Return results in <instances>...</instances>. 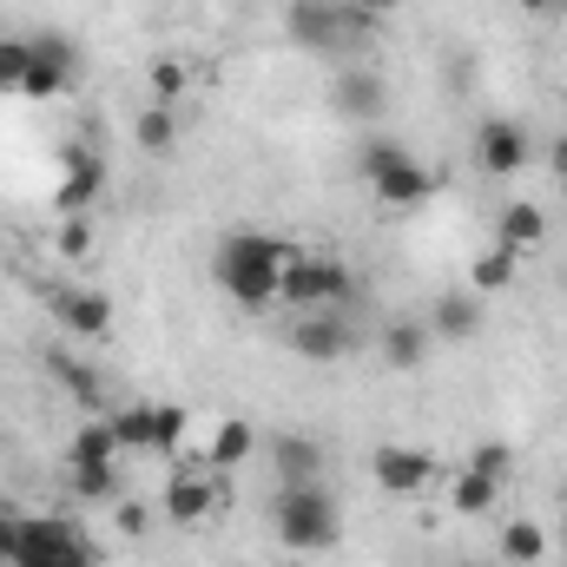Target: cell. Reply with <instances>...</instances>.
<instances>
[{"label": "cell", "instance_id": "e0dca14e", "mask_svg": "<svg viewBox=\"0 0 567 567\" xmlns=\"http://www.w3.org/2000/svg\"><path fill=\"white\" fill-rule=\"evenodd\" d=\"M47 370H53V383H60L73 403H100V396H106V377H100L86 357H73L66 343H53V350H47Z\"/></svg>", "mask_w": 567, "mask_h": 567}, {"label": "cell", "instance_id": "8d00e7d4", "mask_svg": "<svg viewBox=\"0 0 567 567\" xmlns=\"http://www.w3.org/2000/svg\"><path fill=\"white\" fill-rule=\"evenodd\" d=\"M455 567H475V561H455Z\"/></svg>", "mask_w": 567, "mask_h": 567}, {"label": "cell", "instance_id": "4dcf8cb0", "mask_svg": "<svg viewBox=\"0 0 567 567\" xmlns=\"http://www.w3.org/2000/svg\"><path fill=\"white\" fill-rule=\"evenodd\" d=\"M152 93H158V106H172L185 93V66L178 60H152Z\"/></svg>", "mask_w": 567, "mask_h": 567}, {"label": "cell", "instance_id": "4fadbf2b", "mask_svg": "<svg viewBox=\"0 0 567 567\" xmlns=\"http://www.w3.org/2000/svg\"><path fill=\"white\" fill-rule=\"evenodd\" d=\"M495 245H502V251H515V258L542 251V245H548V212H542V205H528V198L502 205V218H495Z\"/></svg>", "mask_w": 567, "mask_h": 567}, {"label": "cell", "instance_id": "d4e9b609", "mask_svg": "<svg viewBox=\"0 0 567 567\" xmlns=\"http://www.w3.org/2000/svg\"><path fill=\"white\" fill-rule=\"evenodd\" d=\"M106 423H113V435H120V449L152 455V403H126V410H113Z\"/></svg>", "mask_w": 567, "mask_h": 567}, {"label": "cell", "instance_id": "cb8c5ba5", "mask_svg": "<svg viewBox=\"0 0 567 567\" xmlns=\"http://www.w3.org/2000/svg\"><path fill=\"white\" fill-rule=\"evenodd\" d=\"M495 495H502V482H495V475L462 468V475H455V488H449V508H455V515H488V508H495Z\"/></svg>", "mask_w": 567, "mask_h": 567}, {"label": "cell", "instance_id": "277c9868", "mask_svg": "<svg viewBox=\"0 0 567 567\" xmlns=\"http://www.w3.org/2000/svg\"><path fill=\"white\" fill-rule=\"evenodd\" d=\"M357 165H363L370 192H377L390 212H403V205H423L429 192L442 185V178L429 172V165L416 158V152H410V145H403V140H383V133L363 145V158H357Z\"/></svg>", "mask_w": 567, "mask_h": 567}, {"label": "cell", "instance_id": "f35d334b", "mask_svg": "<svg viewBox=\"0 0 567 567\" xmlns=\"http://www.w3.org/2000/svg\"><path fill=\"white\" fill-rule=\"evenodd\" d=\"M561 7H567V0H561Z\"/></svg>", "mask_w": 567, "mask_h": 567}, {"label": "cell", "instance_id": "ffe728a7", "mask_svg": "<svg viewBox=\"0 0 567 567\" xmlns=\"http://www.w3.org/2000/svg\"><path fill=\"white\" fill-rule=\"evenodd\" d=\"M495 548H502V561L508 567H535L542 555H548V528L522 515V522H508V528L495 535Z\"/></svg>", "mask_w": 567, "mask_h": 567}, {"label": "cell", "instance_id": "9c48e42d", "mask_svg": "<svg viewBox=\"0 0 567 567\" xmlns=\"http://www.w3.org/2000/svg\"><path fill=\"white\" fill-rule=\"evenodd\" d=\"M370 475H377L390 495H423L429 482H435V462H429L423 449H410V442H383V449L370 455Z\"/></svg>", "mask_w": 567, "mask_h": 567}, {"label": "cell", "instance_id": "8fae6325", "mask_svg": "<svg viewBox=\"0 0 567 567\" xmlns=\"http://www.w3.org/2000/svg\"><path fill=\"white\" fill-rule=\"evenodd\" d=\"M429 337L435 343H475L482 337V297L475 290H442L429 310Z\"/></svg>", "mask_w": 567, "mask_h": 567}, {"label": "cell", "instance_id": "484cf974", "mask_svg": "<svg viewBox=\"0 0 567 567\" xmlns=\"http://www.w3.org/2000/svg\"><path fill=\"white\" fill-rule=\"evenodd\" d=\"M66 462H120V435H113V423H86L80 435H73Z\"/></svg>", "mask_w": 567, "mask_h": 567}, {"label": "cell", "instance_id": "7c38bea8", "mask_svg": "<svg viewBox=\"0 0 567 567\" xmlns=\"http://www.w3.org/2000/svg\"><path fill=\"white\" fill-rule=\"evenodd\" d=\"M73 548H93L80 535V522L66 515H20V555L13 561H33V555H73Z\"/></svg>", "mask_w": 567, "mask_h": 567}, {"label": "cell", "instance_id": "f546056e", "mask_svg": "<svg viewBox=\"0 0 567 567\" xmlns=\"http://www.w3.org/2000/svg\"><path fill=\"white\" fill-rule=\"evenodd\" d=\"M27 66H33V47H27L20 33H13V40H0V93H20Z\"/></svg>", "mask_w": 567, "mask_h": 567}, {"label": "cell", "instance_id": "52a82bcc", "mask_svg": "<svg viewBox=\"0 0 567 567\" xmlns=\"http://www.w3.org/2000/svg\"><path fill=\"white\" fill-rule=\"evenodd\" d=\"M330 106H337V120H350V126H377V120L390 113V86H383L370 66H343V73L330 80Z\"/></svg>", "mask_w": 567, "mask_h": 567}, {"label": "cell", "instance_id": "30bf717a", "mask_svg": "<svg viewBox=\"0 0 567 567\" xmlns=\"http://www.w3.org/2000/svg\"><path fill=\"white\" fill-rule=\"evenodd\" d=\"M475 165H482L488 178H515V172L528 165V133H522L515 120H488V126L475 133Z\"/></svg>", "mask_w": 567, "mask_h": 567}, {"label": "cell", "instance_id": "d6a6232c", "mask_svg": "<svg viewBox=\"0 0 567 567\" xmlns=\"http://www.w3.org/2000/svg\"><path fill=\"white\" fill-rule=\"evenodd\" d=\"M468 468H475V475H495V482H502V475H508V449H502V442H475Z\"/></svg>", "mask_w": 567, "mask_h": 567}, {"label": "cell", "instance_id": "836d02e7", "mask_svg": "<svg viewBox=\"0 0 567 567\" xmlns=\"http://www.w3.org/2000/svg\"><path fill=\"white\" fill-rule=\"evenodd\" d=\"M13 555H20V515L0 508V567H13Z\"/></svg>", "mask_w": 567, "mask_h": 567}, {"label": "cell", "instance_id": "1f68e13d", "mask_svg": "<svg viewBox=\"0 0 567 567\" xmlns=\"http://www.w3.org/2000/svg\"><path fill=\"white\" fill-rule=\"evenodd\" d=\"M53 251H60V258H86V251H93V225H86V218H66L60 238H53Z\"/></svg>", "mask_w": 567, "mask_h": 567}, {"label": "cell", "instance_id": "ba28073f", "mask_svg": "<svg viewBox=\"0 0 567 567\" xmlns=\"http://www.w3.org/2000/svg\"><path fill=\"white\" fill-rule=\"evenodd\" d=\"M100 192H106V158H100L93 145L66 152V165H60V185H53V205H60L66 218H80V212H86Z\"/></svg>", "mask_w": 567, "mask_h": 567}, {"label": "cell", "instance_id": "7a4b0ae2", "mask_svg": "<svg viewBox=\"0 0 567 567\" xmlns=\"http://www.w3.org/2000/svg\"><path fill=\"white\" fill-rule=\"evenodd\" d=\"M271 528H278L284 548H297V555H323V548H337L343 515H337V502L323 495V482H278Z\"/></svg>", "mask_w": 567, "mask_h": 567}, {"label": "cell", "instance_id": "d6986e66", "mask_svg": "<svg viewBox=\"0 0 567 567\" xmlns=\"http://www.w3.org/2000/svg\"><path fill=\"white\" fill-rule=\"evenodd\" d=\"M251 449H258V429L245 423V416H225V423L212 429V442H205V462L212 468H238Z\"/></svg>", "mask_w": 567, "mask_h": 567}, {"label": "cell", "instance_id": "83f0119b", "mask_svg": "<svg viewBox=\"0 0 567 567\" xmlns=\"http://www.w3.org/2000/svg\"><path fill=\"white\" fill-rule=\"evenodd\" d=\"M185 442V410H172V403H152V455H172Z\"/></svg>", "mask_w": 567, "mask_h": 567}, {"label": "cell", "instance_id": "5b68a950", "mask_svg": "<svg viewBox=\"0 0 567 567\" xmlns=\"http://www.w3.org/2000/svg\"><path fill=\"white\" fill-rule=\"evenodd\" d=\"M284 303H297V310H343L350 297H357V271L343 265V258H290L284 265V284H278Z\"/></svg>", "mask_w": 567, "mask_h": 567}, {"label": "cell", "instance_id": "e575fe53", "mask_svg": "<svg viewBox=\"0 0 567 567\" xmlns=\"http://www.w3.org/2000/svg\"><path fill=\"white\" fill-rule=\"evenodd\" d=\"M13 567H93V548H73V555H33V561H13Z\"/></svg>", "mask_w": 567, "mask_h": 567}, {"label": "cell", "instance_id": "f1b7e54d", "mask_svg": "<svg viewBox=\"0 0 567 567\" xmlns=\"http://www.w3.org/2000/svg\"><path fill=\"white\" fill-rule=\"evenodd\" d=\"M66 86H73V80H66L60 66H47V60H33V66H27V80H20V100H60Z\"/></svg>", "mask_w": 567, "mask_h": 567}, {"label": "cell", "instance_id": "44dd1931", "mask_svg": "<svg viewBox=\"0 0 567 567\" xmlns=\"http://www.w3.org/2000/svg\"><path fill=\"white\" fill-rule=\"evenodd\" d=\"M66 482L80 502H113L120 495V462H66Z\"/></svg>", "mask_w": 567, "mask_h": 567}, {"label": "cell", "instance_id": "6da1fadb", "mask_svg": "<svg viewBox=\"0 0 567 567\" xmlns=\"http://www.w3.org/2000/svg\"><path fill=\"white\" fill-rule=\"evenodd\" d=\"M297 258L290 238H271V231H225L218 251H212V278L225 284L231 303L245 310H265L278 303V284H284V265Z\"/></svg>", "mask_w": 567, "mask_h": 567}, {"label": "cell", "instance_id": "7402d4cb", "mask_svg": "<svg viewBox=\"0 0 567 567\" xmlns=\"http://www.w3.org/2000/svg\"><path fill=\"white\" fill-rule=\"evenodd\" d=\"M515 271H522V258L495 245V251H482V258L468 265V290H475V297H495V290H508V284H515Z\"/></svg>", "mask_w": 567, "mask_h": 567}, {"label": "cell", "instance_id": "5bb4252c", "mask_svg": "<svg viewBox=\"0 0 567 567\" xmlns=\"http://www.w3.org/2000/svg\"><path fill=\"white\" fill-rule=\"evenodd\" d=\"M53 317L66 337H106L113 330V303L100 290H53Z\"/></svg>", "mask_w": 567, "mask_h": 567}, {"label": "cell", "instance_id": "2e32d148", "mask_svg": "<svg viewBox=\"0 0 567 567\" xmlns=\"http://www.w3.org/2000/svg\"><path fill=\"white\" fill-rule=\"evenodd\" d=\"M377 350H383L390 370H423V357L435 350V337H429V323H416V317H396V323L377 337Z\"/></svg>", "mask_w": 567, "mask_h": 567}, {"label": "cell", "instance_id": "9a60e30c", "mask_svg": "<svg viewBox=\"0 0 567 567\" xmlns=\"http://www.w3.org/2000/svg\"><path fill=\"white\" fill-rule=\"evenodd\" d=\"M212 508H218V482H212V475H172V482H165V515H172L178 528H198Z\"/></svg>", "mask_w": 567, "mask_h": 567}, {"label": "cell", "instance_id": "8992f818", "mask_svg": "<svg viewBox=\"0 0 567 567\" xmlns=\"http://www.w3.org/2000/svg\"><path fill=\"white\" fill-rule=\"evenodd\" d=\"M284 343L303 357V363H343L357 350V323L343 310H297V323L284 330Z\"/></svg>", "mask_w": 567, "mask_h": 567}, {"label": "cell", "instance_id": "3957f363", "mask_svg": "<svg viewBox=\"0 0 567 567\" xmlns=\"http://www.w3.org/2000/svg\"><path fill=\"white\" fill-rule=\"evenodd\" d=\"M377 27H383V20L363 13V7H350V0H290V7H284V33H290L303 53H350V47H363Z\"/></svg>", "mask_w": 567, "mask_h": 567}, {"label": "cell", "instance_id": "74e56055", "mask_svg": "<svg viewBox=\"0 0 567 567\" xmlns=\"http://www.w3.org/2000/svg\"><path fill=\"white\" fill-rule=\"evenodd\" d=\"M561 542H567V535H561Z\"/></svg>", "mask_w": 567, "mask_h": 567}, {"label": "cell", "instance_id": "ac0fdd59", "mask_svg": "<svg viewBox=\"0 0 567 567\" xmlns=\"http://www.w3.org/2000/svg\"><path fill=\"white\" fill-rule=\"evenodd\" d=\"M271 468H278V482H317L323 475V449L310 435H278L271 442Z\"/></svg>", "mask_w": 567, "mask_h": 567}, {"label": "cell", "instance_id": "d590c367", "mask_svg": "<svg viewBox=\"0 0 567 567\" xmlns=\"http://www.w3.org/2000/svg\"><path fill=\"white\" fill-rule=\"evenodd\" d=\"M548 172H555V178L567 185V133H561L555 145H548Z\"/></svg>", "mask_w": 567, "mask_h": 567}, {"label": "cell", "instance_id": "4316f807", "mask_svg": "<svg viewBox=\"0 0 567 567\" xmlns=\"http://www.w3.org/2000/svg\"><path fill=\"white\" fill-rule=\"evenodd\" d=\"M27 47H33V60H47V66H60L66 80H80V47H73L66 33H27Z\"/></svg>", "mask_w": 567, "mask_h": 567}, {"label": "cell", "instance_id": "603a6c76", "mask_svg": "<svg viewBox=\"0 0 567 567\" xmlns=\"http://www.w3.org/2000/svg\"><path fill=\"white\" fill-rule=\"evenodd\" d=\"M133 140H140V152L165 158V152L178 145V113H172V106H145L140 120H133Z\"/></svg>", "mask_w": 567, "mask_h": 567}]
</instances>
